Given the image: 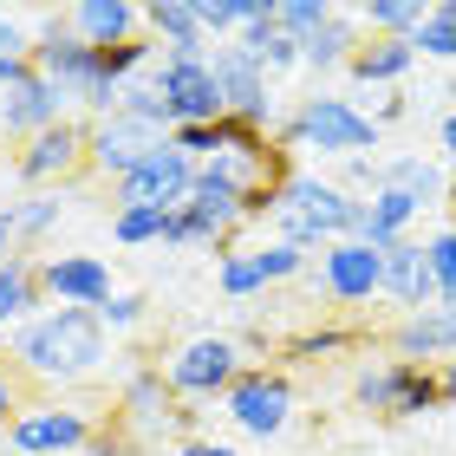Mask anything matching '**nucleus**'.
I'll list each match as a JSON object with an SVG mask.
<instances>
[{
    "instance_id": "1",
    "label": "nucleus",
    "mask_w": 456,
    "mask_h": 456,
    "mask_svg": "<svg viewBox=\"0 0 456 456\" xmlns=\"http://www.w3.org/2000/svg\"><path fill=\"white\" fill-rule=\"evenodd\" d=\"M105 359H111V333L86 306H46L7 339V371L13 379H39V385L98 379Z\"/></svg>"
},
{
    "instance_id": "2",
    "label": "nucleus",
    "mask_w": 456,
    "mask_h": 456,
    "mask_svg": "<svg viewBox=\"0 0 456 456\" xmlns=\"http://www.w3.org/2000/svg\"><path fill=\"white\" fill-rule=\"evenodd\" d=\"M359 190H346L333 176H314V170H287L281 190H274V241H294V248H333L359 228Z\"/></svg>"
},
{
    "instance_id": "3",
    "label": "nucleus",
    "mask_w": 456,
    "mask_h": 456,
    "mask_svg": "<svg viewBox=\"0 0 456 456\" xmlns=\"http://www.w3.org/2000/svg\"><path fill=\"white\" fill-rule=\"evenodd\" d=\"M379 118L371 111H359L352 98H333V92H314V98H300L294 111H287L281 124H274V143H281V157H365V151H379Z\"/></svg>"
},
{
    "instance_id": "4",
    "label": "nucleus",
    "mask_w": 456,
    "mask_h": 456,
    "mask_svg": "<svg viewBox=\"0 0 456 456\" xmlns=\"http://www.w3.org/2000/svg\"><path fill=\"white\" fill-rule=\"evenodd\" d=\"M27 59H33L39 78H53V86L72 98V105H86V118H111V111H118L124 92L105 86V72H98V53L66 27V13H46V20H39Z\"/></svg>"
},
{
    "instance_id": "5",
    "label": "nucleus",
    "mask_w": 456,
    "mask_h": 456,
    "mask_svg": "<svg viewBox=\"0 0 456 456\" xmlns=\"http://www.w3.org/2000/svg\"><path fill=\"white\" fill-rule=\"evenodd\" d=\"M241 339H228V333H196V339H183L170 359H163V379H170L176 398H196V404H209V398H228V385L241 379Z\"/></svg>"
},
{
    "instance_id": "6",
    "label": "nucleus",
    "mask_w": 456,
    "mask_h": 456,
    "mask_svg": "<svg viewBox=\"0 0 456 456\" xmlns=\"http://www.w3.org/2000/svg\"><path fill=\"white\" fill-rule=\"evenodd\" d=\"M222 411H228V424H235L241 437L267 444V437H281V430L294 424V379H287L281 365H248L241 379L228 385Z\"/></svg>"
},
{
    "instance_id": "7",
    "label": "nucleus",
    "mask_w": 456,
    "mask_h": 456,
    "mask_svg": "<svg viewBox=\"0 0 456 456\" xmlns=\"http://www.w3.org/2000/svg\"><path fill=\"white\" fill-rule=\"evenodd\" d=\"M352 398L379 418H424V411L444 404L437 391V365H411V359H379L352 379Z\"/></svg>"
},
{
    "instance_id": "8",
    "label": "nucleus",
    "mask_w": 456,
    "mask_h": 456,
    "mask_svg": "<svg viewBox=\"0 0 456 456\" xmlns=\"http://www.w3.org/2000/svg\"><path fill=\"white\" fill-rule=\"evenodd\" d=\"M78 170H92V118H78V111L13 151V176L33 183V190H59V183H72Z\"/></svg>"
},
{
    "instance_id": "9",
    "label": "nucleus",
    "mask_w": 456,
    "mask_h": 456,
    "mask_svg": "<svg viewBox=\"0 0 456 456\" xmlns=\"http://www.w3.org/2000/svg\"><path fill=\"white\" fill-rule=\"evenodd\" d=\"M209 72L222 86V111L255 124V131H274L281 111H274V78L261 72V59H248L235 39H222V46H209Z\"/></svg>"
},
{
    "instance_id": "10",
    "label": "nucleus",
    "mask_w": 456,
    "mask_h": 456,
    "mask_svg": "<svg viewBox=\"0 0 456 456\" xmlns=\"http://www.w3.org/2000/svg\"><path fill=\"white\" fill-rule=\"evenodd\" d=\"M190 190H196V163L183 157L176 143H163V151H151L124 183H111V209H163V216H176L183 202H190Z\"/></svg>"
},
{
    "instance_id": "11",
    "label": "nucleus",
    "mask_w": 456,
    "mask_h": 456,
    "mask_svg": "<svg viewBox=\"0 0 456 456\" xmlns=\"http://www.w3.org/2000/svg\"><path fill=\"white\" fill-rule=\"evenodd\" d=\"M379 294H385V248H371L359 235L320 248V300L326 306H365Z\"/></svg>"
},
{
    "instance_id": "12",
    "label": "nucleus",
    "mask_w": 456,
    "mask_h": 456,
    "mask_svg": "<svg viewBox=\"0 0 456 456\" xmlns=\"http://www.w3.org/2000/svg\"><path fill=\"white\" fill-rule=\"evenodd\" d=\"M151 86L157 98L170 105L176 124H222V86H216V72H209V59H157V72H151Z\"/></svg>"
},
{
    "instance_id": "13",
    "label": "nucleus",
    "mask_w": 456,
    "mask_h": 456,
    "mask_svg": "<svg viewBox=\"0 0 456 456\" xmlns=\"http://www.w3.org/2000/svg\"><path fill=\"white\" fill-rule=\"evenodd\" d=\"M98 424L86 418V411L72 404H27L20 418L7 424V444L20 456H66V450H92Z\"/></svg>"
},
{
    "instance_id": "14",
    "label": "nucleus",
    "mask_w": 456,
    "mask_h": 456,
    "mask_svg": "<svg viewBox=\"0 0 456 456\" xmlns=\"http://www.w3.org/2000/svg\"><path fill=\"white\" fill-rule=\"evenodd\" d=\"M39 294L53 306H86V314H98V306L118 294V281H111L105 255H39Z\"/></svg>"
},
{
    "instance_id": "15",
    "label": "nucleus",
    "mask_w": 456,
    "mask_h": 456,
    "mask_svg": "<svg viewBox=\"0 0 456 456\" xmlns=\"http://www.w3.org/2000/svg\"><path fill=\"white\" fill-rule=\"evenodd\" d=\"M163 143H170L163 131H151V124H137V118H124V111L92 118V176L124 183L151 151H163Z\"/></svg>"
},
{
    "instance_id": "16",
    "label": "nucleus",
    "mask_w": 456,
    "mask_h": 456,
    "mask_svg": "<svg viewBox=\"0 0 456 456\" xmlns=\"http://www.w3.org/2000/svg\"><path fill=\"white\" fill-rule=\"evenodd\" d=\"M59 118H72V98L59 92L53 78H39V72H27V78H20V86H13L7 98H0V131H7V137H20V143H27V137H39V131H53Z\"/></svg>"
},
{
    "instance_id": "17",
    "label": "nucleus",
    "mask_w": 456,
    "mask_h": 456,
    "mask_svg": "<svg viewBox=\"0 0 456 456\" xmlns=\"http://www.w3.org/2000/svg\"><path fill=\"white\" fill-rule=\"evenodd\" d=\"M143 33H151L157 59H209V33H202L196 0H151L143 7Z\"/></svg>"
},
{
    "instance_id": "18",
    "label": "nucleus",
    "mask_w": 456,
    "mask_h": 456,
    "mask_svg": "<svg viewBox=\"0 0 456 456\" xmlns=\"http://www.w3.org/2000/svg\"><path fill=\"white\" fill-rule=\"evenodd\" d=\"M66 27L92 53H111V46L143 39V7H131V0H78V7H66Z\"/></svg>"
},
{
    "instance_id": "19",
    "label": "nucleus",
    "mask_w": 456,
    "mask_h": 456,
    "mask_svg": "<svg viewBox=\"0 0 456 456\" xmlns=\"http://www.w3.org/2000/svg\"><path fill=\"white\" fill-rule=\"evenodd\" d=\"M385 300H398L404 314H430L437 306V274H430L424 241H391L385 248Z\"/></svg>"
},
{
    "instance_id": "20",
    "label": "nucleus",
    "mask_w": 456,
    "mask_h": 456,
    "mask_svg": "<svg viewBox=\"0 0 456 456\" xmlns=\"http://www.w3.org/2000/svg\"><path fill=\"white\" fill-rule=\"evenodd\" d=\"M391 352L411 359V365L456 359V314H444V306H430V314H404L398 326H391Z\"/></svg>"
},
{
    "instance_id": "21",
    "label": "nucleus",
    "mask_w": 456,
    "mask_h": 456,
    "mask_svg": "<svg viewBox=\"0 0 456 456\" xmlns=\"http://www.w3.org/2000/svg\"><path fill=\"white\" fill-rule=\"evenodd\" d=\"M424 216V202H411L404 190H371L359 202V228L352 235L371 241V248H391V241H411V222Z\"/></svg>"
},
{
    "instance_id": "22",
    "label": "nucleus",
    "mask_w": 456,
    "mask_h": 456,
    "mask_svg": "<svg viewBox=\"0 0 456 456\" xmlns=\"http://www.w3.org/2000/svg\"><path fill=\"white\" fill-rule=\"evenodd\" d=\"M365 46V27H359V7H339L320 33L300 39V66L306 72H333V66H352V53Z\"/></svg>"
},
{
    "instance_id": "23",
    "label": "nucleus",
    "mask_w": 456,
    "mask_h": 456,
    "mask_svg": "<svg viewBox=\"0 0 456 456\" xmlns=\"http://www.w3.org/2000/svg\"><path fill=\"white\" fill-rule=\"evenodd\" d=\"M379 190H404L411 202H424V209H437V202H450V170L444 157H391L379 163Z\"/></svg>"
},
{
    "instance_id": "24",
    "label": "nucleus",
    "mask_w": 456,
    "mask_h": 456,
    "mask_svg": "<svg viewBox=\"0 0 456 456\" xmlns=\"http://www.w3.org/2000/svg\"><path fill=\"white\" fill-rule=\"evenodd\" d=\"M33 314H46V294H39V261L13 255L0 267V339H13Z\"/></svg>"
},
{
    "instance_id": "25",
    "label": "nucleus",
    "mask_w": 456,
    "mask_h": 456,
    "mask_svg": "<svg viewBox=\"0 0 456 456\" xmlns=\"http://www.w3.org/2000/svg\"><path fill=\"white\" fill-rule=\"evenodd\" d=\"M411 66H418V46H411V39H365L346 72L359 78V86H398Z\"/></svg>"
},
{
    "instance_id": "26",
    "label": "nucleus",
    "mask_w": 456,
    "mask_h": 456,
    "mask_svg": "<svg viewBox=\"0 0 456 456\" xmlns=\"http://www.w3.org/2000/svg\"><path fill=\"white\" fill-rule=\"evenodd\" d=\"M359 27L371 39H411L424 27V0H365L359 7Z\"/></svg>"
},
{
    "instance_id": "27",
    "label": "nucleus",
    "mask_w": 456,
    "mask_h": 456,
    "mask_svg": "<svg viewBox=\"0 0 456 456\" xmlns=\"http://www.w3.org/2000/svg\"><path fill=\"white\" fill-rule=\"evenodd\" d=\"M365 339V326H306V333L287 339V359L294 365H320V359H339Z\"/></svg>"
},
{
    "instance_id": "28",
    "label": "nucleus",
    "mask_w": 456,
    "mask_h": 456,
    "mask_svg": "<svg viewBox=\"0 0 456 456\" xmlns=\"http://www.w3.org/2000/svg\"><path fill=\"white\" fill-rule=\"evenodd\" d=\"M411 46H418L424 59L456 66V0H430V7H424V27L411 33Z\"/></svg>"
},
{
    "instance_id": "29",
    "label": "nucleus",
    "mask_w": 456,
    "mask_h": 456,
    "mask_svg": "<svg viewBox=\"0 0 456 456\" xmlns=\"http://www.w3.org/2000/svg\"><path fill=\"white\" fill-rule=\"evenodd\" d=\"M59 216H66V202H59V190H33L27 202H13V228H20V248L27 241H46Z\"/></svg>"
},
{
    "instance_id": "30",
    "label": "nucleus",
    "mask_w": 456,
    "mask_h": 456,
    "mask_svg": "<svg viewBox=\"0 0 456 456\" xmlns=\"http://www.w3.org/2000/svg\"><path fill=\"white\" fill-rule=\"evenodd\" d=\"M248 255H255V267H261V281H267V287H281V281H300V274H306V248H294V241H274V235H267V241L248 248Z\"/></svg>"
},
{
    "instance_id": "31",
    "label": "nucleus",
    "mask_w": 456,
    "mask_h": 456,
    "mask_svg": "<svg viewBox=\"0 0 456 456\" xmlns=\"http://www.w3.org/2000/svg\"><path fill=\"white\" fill-rule=\"evenodd\" d=\"M424 255H430V274H437V306L456 314V228L424 235Z\"/></svg>"
},
{
    "instance_id": "32",
    "label": "nucleus",
    "mask_w": 456,
    "mask_h": 456,
    "mask_svg": "<svg viewBox=\"0 0 456 456\" xmlns=\"http://www.w3.org/2000/svg\"><path fill=\"white\" fill-rule=\"evenodd\" d=\"M163 228H170L163 209H111V241L118 248H151V241H163Z\"/></svg>"
},
{
    "instance_id": "33",
    "label": "nucleus",
    "mask_w": 456,
    "mask_h": 456,
    "mask_svg": "<svg viewBox=\"0 0 456 456\" xmlns=\"http://www.w3.org/2000/svg\"><path fill=\"white\" fill-rule=\"evenodd\" d=\"M118 111H124V118H137V124H151V131H163V137L176 131V118H170V105H163V98H157V86H151V78H137V86H124Z\"/></svg>"
},
{
    "instance_id": "34",
    "label": "nucleus",
    "mask_w": 456,
    "mask_h": 456,
    "mask_svg": "<svg viewBox=\"0 0 456 456\" xmlns=\"http://www.w3.org/2000/svg\"><path fill=\"white\" fill-rule=\"evenodd\" d=\"M143 320H151V300L131 294V287H118V294H111L105 306H98V326H105L111 339H118V333H137Z\"/></svg>"
},
{
    "instance_id": "35",
    "label": "nucleus",
    "mask_w": 456,
    "mask_h": 456,
    "mask_svg": "<svg viewBox=\"0 0 456 456\" xmlns=\"http://www.w3.org/2000/svg\"><path fill=\"white\" fill-rule=\"evenodd\" d=\"M216 287H222V294L228 300H255L261 294V267H255V255H248V248H241V255H222V267H216Z\"/></svg>"
},
{
    "instance_id": "36",
    "label": "nucleus",
    "mask_w": 456,
    "mask_h": 456,
    "mask_svg": "<svg viewBox=\"0 0 456 456\" xmlns=\"http://www.w3.org/2000/svg\"><path fill=\"white\" fill-rule=\"evenodd\" d=\"M339 7L333 0H281V27L294 33V39H306V33H320L326 20H333Z\"/></svg>"
},
{
    "instance_id": "37",
    "label": "nucleus",
    "mask_w": 456,
    "mask_h": 456,
    "mask_svg": "<svg viewBox=\"0 0 456 456\" xmlns=\"http://www.w3.org/2000/svg\"><path fill=\"white\" fill-rule=\"evenodd\" d=\"M163 248H222V235L202 216H190V209H176L170 216V228H163Z\"/></svg>"
},
{
    "instance_id": "38",
    "label": "nucleus",
    "mask_w": 456,
    "mask_h": 456,
    "mask_svg": "<svg viewBox=\"0 0 456 456\" xmlns=\"http://www.w3.org/2000/svg\"><path fill=\"white\" fill-rule=\"evenodd\" d=\"M170 143H176V151L190 157V163H209V157L222 151V124H176Z\"/></svg>"
},
{
    "instance_id": "39",
    "label": "nucleus",
    "mask_w": 456,
    "mask_h": 456,
    "mask_svg": "<svg viewBox=\"0 0 456 456\" xmlns=\"http://www.w3.org/2000/svg\"><path fill=\"white\" fill-rule=\"evenodd\" d=\"M27 53H33V39H27V27H20V13L0 7V59H27Z\"/></svg>"
},
{
    "instance_id": "40",
    "label": "nucleus",
    "mask_w": 456,
    "mask_h": 456,
    "mask_svg": "<svg viewBox=\"0 0 456 456\" xmlns=\"http://www.w3.org/2000/svg\"><path fill=\"white\" fill-rule=\"evenodd\" d=\"M20 411H27V404H20V385H13V371H0V430H7V424L20 418Z\"/></svg>"
},
{
    "instance_id": "41",
    "label": "nucleus",
    "mask_w": 456,
    "mask_h": 456,
    "mask_svg": "<svg viewBox=\"0 0 456 456\" xmlns=\"http://www.w3.org/2000/svg\"><path fill=\"white\" fill-rule=\"evenodd\" d=\"M13 255H20V228H13V202H7V209H0V267Z\"/></svg>"
},
{
    "instance_id": "42",
    "label": "nucleus",
    "mask_w": 456,
    "mask_h": 456,
    "mask_svg": "<svg viewBox=\"0 0 456 456\" xmlns=\"http://www.w3.org/2000/svg\"><path fill=\"white\" fill-rule=\"evenodd\" d=\"M176 456H241L235 444H216V437H190V444H176Z\"/></svg>"
},
{
    "instance_id": "43",
    "label": "nucleus",
    "mask_w": 456,
    "mask_h": 456,
    "mask_svg": "<svg viewBox=\"0 0 456 456\" xmlns=\"http://www.w3.org/2000/svg\"><path fill=\"white\" fill-rule=\"evenodd\" d=\"M404 111H411V105H404V92H385V98H379V111H371V118H379V131H385V124H398Z\"/></svg>"
},
{
    "instance_id": "44",
    "label": "nucleus",
    "mask_w": 456,
    "mask_h": 456,
    "mask_svg": "<svg viewBox=\"0 0 456 456\" xmlns=\"http://www.w3.org/2000/svg\"><path fill=\"white\" fill-rule=\"evenodd\" d=\"M437 143H444V170H450V183H456V111L444 118V131H437Z\"/></svg>"
},
{
    "instance_id": "45",
    "label": "nucleus",
    "mask_w": 456,
    "mask_h": 456,
    "mask_svg": "<svg viewBox=\"0 0 456 456\" xmlns=\"http://www.w3.org/2000/svg\"><path fill=\"white\" fill-rule=\"evenodd\" d=\"M437 391H444V404H456V359L437 365Z\"/></svg>"
}]
</instances>
